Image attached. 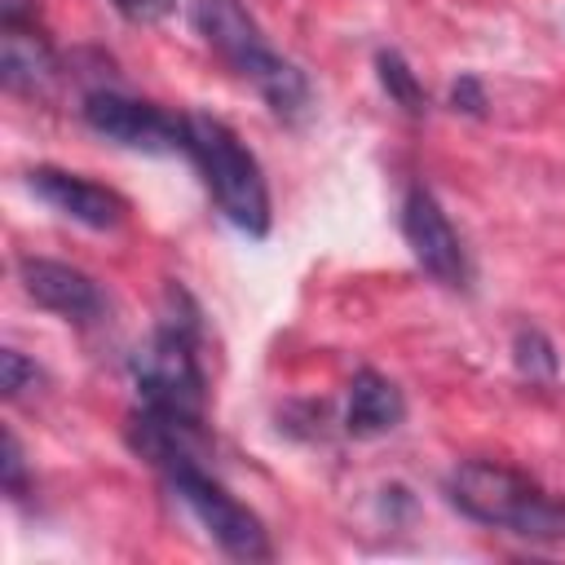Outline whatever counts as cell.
Returning a JSON list of instances; mask_svg holds the SVG:
<instances>
[{"instance_id":"obj_14","label":"cell","mask_w":565,"mask_h":565,"mask_svg":"<svg viewBox=\"0 0 565 565\" xmlns=\"http://www.w3.org/2000/svg\"><path fill=\"white\" fill-rule=\"evenodd\" d=\"M44 384V371L26 358V353H18V349H0V388H4V397L9 402H22L31 388H40Z\"/></svg>"},{"instance_id":"obj_15","label":"cell","mask_w":565,"mask_h":565,"mask_svg":"<svg viewBox=\"0 0 565 565\" xmlns=\"http://www.w3.org/2000/svg\"><path fill=\"white\" fill-rule=\"evenodd\" d=\"M0 468H4V494L22 499L26 494V459H22V441H18L13 428H4V459H0Z\"/></svg>"},{"instance_id":"obj_12","label":"cell","mask_w":565,"mask_h":565,"mask_svg":"<svg viewBox=\"0 0 565 565\" xmlns=\"http://www.w3.org/2000/svg\"><path fill=\"white\" fill-rule=\"evenodd\" d=\"M375 75H380V88L388 93V102L402 115H424L428 110V93H424L419 75L411 71V62L397 49H380L375 53Z\"/></svg>"},{"instance_id":"obj_5","label":"cell","mask_w":565,"mask_h":565,"mask_svg":"<svg viewBox=\"0 0 565 565\" xmlns=\"http://www.w3.org/2000/svg\"><path fill=\"white\" fill-rule=\"evenodd\" d=\"M199 335L177 331L168 322H159L154 335H146L132 353H128V375L141 393L146 406L159 411H177V415H199L207 406V380L194 353Z\"/></svg>"},{"instance_id":"obj_2","label":"cell","mask_w":565,"mask_h":565,"mask_svg":"<svg viewBox=\"0 0 565 565\" xmlns=\"http://www.w3.org/2000/svg\"><path fill=\"white\" fill-rule=\"evenodd\" d=\"M441 490H446V503L477 525L508 530L543 547L565 543V499H556L552 490H543L516 468H503L494 459H463L450 468Z\"/></svg>"},{"instance_id":"obj_16","label":"cell","mask_w":565,"mask_h":565,"mask_svg":"<svg viewBox=\"0 0 565 565\" xmlns=\"http://www.w3.org/2000/svg\"><path fill=\"white\" fill-rule=\"evenodd\" d=\"M110 4L119 9V18H128L137 26H154L177 9V0H110Z\"/></svg>"},{"instance_id":"obj_8","label":"cell","mask_w":565,"mask_h":565,"mask_svg":"<svg viewBox=\"0 0 565 565\" xmlns=\"http://www.w3.org/2000/svg\"><path fill=\"white\" fill-rule=\"evenodd\" d=\"M18 282H22V291H26L40 309H49V313H57V318H66V322H97L102 309H106L97 282H93L84 269L66 265V260L22 256V260H18Z\"/></svg>"},{"instance_id":"obj_4","label":"cell","mask_w":565,"mask_h":565,"mask_svg":"<svg viewBox=\"0 0 565 565\" xmlns=\"http://www.w3.org/2000/svg\"><path fill=\"white\" fill-rule=\"evenodd\" d=\"M168 481V490L190 508V516L207 530V539L234 556V561H269L274 556V543H269V530L260 525V516L252 508H243L207 468L203 459H181L172 468L159 472Z\"/></svg>"},{"instance_id":"obj_9","label":"cell","mask_w":565,"mask_h":565,"mask_svg":"<svg viewBox=\"0 0 565 565\" xmlns=\"http://www.w3.org/2000/svg\"><path fill=\"white\" fill-rule=\"evenodd\" d=\"M26 185L53 212H62V216H71L75 225H88V230H115L128 216L124 194H115L110 185H97L79 172H66V168H31Z\"/></svg>"},{"instance_id":"obj_1","label":"cell","mask_w":565,"mask_h":565,"mask_svg":"<svg viewBox=\"0 0 565 565\" xmlns=\"http://www.w3.org/2000/svg\"><path fill=\"white\" fill-rule=\"evenodd\" d=\"M190 22L203 35V44L265 97L274 119H282V124L309 119L313 88H309L305 71L269 49L265 31L256 26V18L247 13L243 0H190Z\"/></svg>"},{"instance_id":"obj_7","label":"cell","mask_w":565,"mask_h":565,"mask_svg":"<svg viewBox=\"0 0 565 565\" xmlns=\"http://www.w3.org/2000/svg\"><path fill=\"white\" fill-rule=\"evenodd\" d=\"M402 238L411 247V256L424 265V274H433L441 287H468V252L450 225V216L441 212V203L433 199V190L411 185L402 199Z\"/></svg>"},{"instance_id":"obj_3","label":"cell","mask_w":565,"mask_h":565,"mask_svg":"<svg viewBox=\"0 0 565 565\" xmlns=\"http://www.w3.org/2000/svg\"><path fill=\"white\" fill-rule=\"evenodd\" d=\"M185 154L199 168L216 212L247 238H265L269 234V185L260 177L256 154L243 146V137L230 124L194 110Z\"/></svg>"},{"instance_id":"obj_13","label":"cell","mask_w":565,"mask_h":565,"mask_svg":"<svg viewBox=\"0 0 565 565\" xmlns=\"http://www.w3.org/2000/svg\"><path fill=\"white\" fill-rule=\"evenodd\" d=\"M512 362H516V371H521L530 384H552L556 371H561L556 344H552L547 331H539V327H516V335H512Z\"/></svg>"},{"instance_id":"obj_10","label":"cell","mask_w":565,"mask_h":565,"mask_svg":"<svg viewBox=\"0 0 565 565\" xmlns=\"http://www.w3.org/2000/svg\"><path fill=\"white\" fill-rule=\"evenodd\" d=\"M402 419H406V397H402V388H397L388 375L362 366V371L349 380L344 433L358 437V441H371V437L393 433Z\"/></svg>"},{"instance_id":"obj_11","label":"cell","mask_w":565,"mask_h":565,"mask_svg":"<svg viewBox=\"0 0 565 565\" xmlns=\"http://www.w3.org/2000/svg\"><path fill=\"white\" fill-rule=\"evenodd\" d=\"M0 79L18 97H35L57 79V53L53 44L35 31V22L22 26H0Z\"/></svg>"},{"instance_id":"obj_17","label":"cell","mask_w":565,"mask_h":565,"mask_svg":"<svg viewBox=\"0 0 565 565\" xmlns=\"http://www.w3.org/2000/svg\"><path fill=\"white\" fill-rule=\"evenodd\" d=\"M450 106L463 110V115H472V119H481L486 115V88H481V79L477 75H459L450 84Z\"/></svg>"},{"instance_id":"obj_6","label":"cell","mask_w":565,"mask_h":565,"mask_svg":"<svg viewBox=\"0 0 565 565\" xmlns=\"http://www.w3.org/2000/svg\"><path fill=\"white\" fill-rule=\"evenodd\" d=\"M84 124L124 146V150H141V154H185L190 146V115H172L154 102H137L128 93L115 88H93L79 106Z\"/></svg>"}]
</instances>
